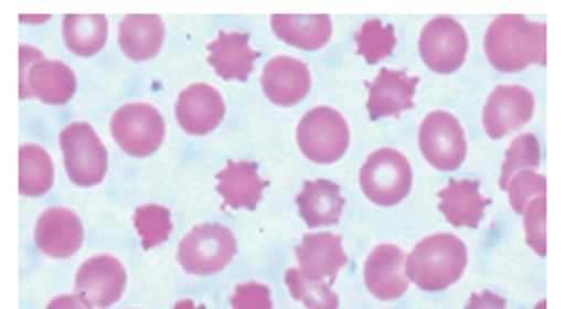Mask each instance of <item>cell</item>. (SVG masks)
Instances as JSON below:
<instances>
[{"instance_id":"11","label":"cell","mask_w":565,"mask_h":309,"mask_svg":"<svg viewBox=\"0 0 565 309\" xmlns=\"http://www.w3.org/2000/svg\"><path fill=\"white\" fill-rule=\"evenodd\" d=\"M536 99L522 85H499L486 102L483 127L494 140L522 129L533 117Z\"/></svg>"},{"instance_id":"2","label":"cell","mask_w":565,"mask_h":309,"mask_svg":"<svg viewBox=\"0 0 565 309\" xmlns=\"http://www.w3.org/2000/svg\"><path fill=\"white\" fill-rule=\"evenodd\" d=\"M467 268V247L458 236L433 234L405 257V275L422 291H443L458 283Z\"/></svg>"},{"instance_id":"16","label":"cell","mask_w":565,"mask_h":309,"mask_svg":"<svg viewBox=\"0 0 565 309\" xmlns=\"http://www.w3.org/2000/svg\"><path fill=\"white\" fill-rule=\"evenodd\" d=\"M262 87L268 102L277 106H296L309 95L311 76L305 62L289 55H277L266 62Z\"/></svg>"},{"instance_id":"14","label":"cell","mask_w":565,"mask_h":309,"mask_svg":"<svg viewBox=\"0 0 565 309\" xmlns=\"http://www.w3.org/2000/svg\"><path fill=\"white\" fill-rule=\"evenodd\" d=\"M177 121L181 129L191 136L211 134L225 117V99L220 92L206 83L188 85L174 106Z\"/></svg>"},{"instance_id":"35","label":"cell","mask_w":565,"mask_h":309,"mask_svg":"<svg viewBox=\"0 0 565 309\" xmlns=\"http://www.w3.org/2000/svg\"><path fill=\"white\" fill-rule=\"evenodd\" d=\"M92 305H87L81 296H57L49 302L46 309H89Z\"/></svg>"},{"instance_id":"15","label":"cell","mask_w":565,"mask_h":309,"mask_svg":"<svg viewBox=\"0 0 565 309\" xmlns=\"http://www.w3.org/2000/svg\"><path fill=\"white\" fill-rule=\"evenodd\" d=\"M364 285L381 300H396L407 291L411 280L405 275V253L398 245L373 247L364 264Z\"/></svg>"},{"instance_id":"18","label":"cell","mask_w":565,"mask_h":309,"mask_svg":"<svg viewBox=\"0 0 565 309\" xmlns=\"http://www.w3.org/2000/svg\"><path fill=\"white\" fill-rule=\"evenodd\" d=\"M419 85L417 76H407L398 70H383L369 87V117H394L403 110L415 108V89Z\"/></svg>"},{"instance_id":"12","label":"cell","mask_w":565,"mask_h":309,"mask_svg":"<svg viewBox=\"0 0 565 309\" xmlns=\"http://www.w3.org/2000/svg\"><path fill=\"white\" fill-rule=\"evenodd\" d=\"M124 287H127V270L110 255L92 257L78 268L76 291L92 307L104 309L115 305Z\"/></svg>"},{"instance_id":"20","label":"cell","mask_w":565,"mask_h":309,"mask_svg":"<svg viewBox=\"0 0 565 309\" xmlns=\"http://www.w3.org/2000/svg\"><path fill=\"white\" fill-rule=\"evenodd\" d=\"M266 185L268 181L259 177L257 163L249 161H230L217 172V193L225 200L227 209L255 211Z\"/></svg>"},{"instance_id":"34","label":"cell","mask_w":565,"mask_h":309,"mask_svg":"<svg viewBox=\"0 0 565 309\" xmlns=\"http://www.w3.org/2000/svg\"><path fill=\"white\" fill-rule=\"evenodd\" d=\"M465 309H509V307H507V300L501 296H497L492 291H483V294H475L472 298H469Z\"/></svg>"},{"instance_id":"8","label":"cell","mask_w":565,"mask_h":309,"mask_svg":"<svg viewBox=\"0 0 565 309\" xmlns=\"http://www.w3.org/2000/svg\"><path fill=\"white\" fill-rule=\"evenodd\" d=\"M110 131L121 151L142 159L163 145L166 119L149 104H127L113 115Z\"/></svg>"},{"instance_id":"13","label":"cell","mask_w":565,"mask_h":309,"mask_svg":"<svg viewBox=\"0 0 565 309\" xmlns=\"http://www.w3.org/2000/svg\"><path fill=\"white\" fill-rule=\"evenodd\" d=\"M85 238L78 215L65 206L46 209L35 225V245L53 259H67L81 251Z\"/></svg>"},{"instance_id":"33","label":"cell","mask_w":565,"mask_h":309,"mask_svg":"<svg viewBox=\"0 0 565 309\" xmlns=\"http://www.w3.org/2000/svg\"><path fill=\"white\" fill-rule=\"evenodd\" d=\"M232 309H273L270 289L259 283L238 285L232 294Z\"/></svg>"},{"instance_id":"17","label":"cell","mask_w":565,"mask_h":309,"mask_svg":"<svg viewBox=\"0 0 565 309\" xmlns=\"http://www.w3.org/2000/svg\"><path fill=\"white\" fill-rule=\"evenodd\" d=\"M300 273L313 283H332L337 273L347 266L349 257L343 253L341 236L337 234H307L296 247Z\"/></svg>"},{"instance_id":"30","label":"cell","mask_w":565,"mask_h":309,"mask_svg":"<svg viewBox=\"0 0 565 309\" xmlns=\"http://www.w3.org/2000/svg\"><path fill=\"white\" fill-rule=\"evenodd\" d=\"M541 166V147H539V138L533 134H524L520 138L513 140V145L507 151L504 166H501V179L499 185L507 191V185L511 181L513 174L522 172V170H533Z\"/></svg>"},{"instance_id":"3","label":"cell","mask_w":565,"mask_h":309,"mask_svg":"<svg viewBox=\"0 0 565 309\" xmlns=\"http://www.w3.org/2000/svg\"><path fill=\"white\" fill-rule=\"evenodd\" d=\"M19 95L38 97L51 106H65L76 95V76L60 60H46L40 49H19Z\"/></svg>"},{"instance_id":"31","label":"cell","mask_w":565,"mask_h":309,"mask_svg":"<svg viewBox=\"0 0 565 309\" xmlns=\"http://www.w3.org/2000/svg\"><path fill=\"white\" fill-rule=\"evenodd\" d=\"M507 191H509V202H511L513 211L524 213L531 198H545L547 181H545L543 174H536L531 170H522V172L511 177Z\"/></svg>"},{"instance_id":"5","label":"cell","mask_w":565,"mask_h":309,"mask_svg":"<svg viewBox=\"0 0 565 309\" xmlns=\"http://www.w3.org/2000/svg\"><path fill=\"white\" fill-rule=\"evenodd\" d=\"M360 185L373 204L394 206L413 189V168L401 151L385 147L373 151L362 166Z\"/></svg>"},{"instance_id":"21","label":"cell","mask_w":565,"mask_h":309,"mask_svg":"<svg viewBox=\"0 0 565 309\" xmlns=\"http://www.w3.org/2000/svg\"><path fill=\"white\" fill-rule=\"evenodd\" d=\"M259 53L249 49V35L220 33L209 44V65L225 81H247Z\"/></svg>"},{"instance_id":"6","label":"cell","mask_w":565,"mask_h":309,"mask_svg":"<svg viewBox=\"0 0 565 309\" xmlns=\"http://www.w3.org/2000/svg\"><path fill=\"white\" fill-rule=\"evenodd\" d=\"M62 159H65L67 177L76 185H97L108 170V151L87 121H72L60 134Z\"/></svg>"},{"instance_id":"4","label":"cell","mask_w":565,"mask_h":309,"mask_svg":"<svg viewBox=\"0 0 565 309\" xmlns=\"http://www.w3.org/2000/svg\"><path fill=\"white\" fill-rule=\"evenodd\" d=\"M298 145L311 163H337L351 145L349 124L334 108H311L298 124Z\"/></svg>"},{"instance_id":"19","label":"cell","mask_w":565,"mask_h":309,"mask_svg":"<svg viewBox=\"0 0 565 309\" xmlns=\"http://www.w3.org/2000/svg\"><path fill=\"white\" fill-rule=\"evenodd\" d=\"M481 183L472 179H451L443 191H439V211H443L449 225L454 227H479L483 213L490 204L488 198L481 195Z\"/></svg>"},{"instance_id":"25","label":"cell","mask_w":565,"mask_h":309,"mask_svg":"<svg viewBox=\"0 0 565 309\" xmlns=\"http://www.w3.org/2000/svg\"><path fill=\"white\" fill-rule=\"evenodd\" d=\"M62 35L72 53L89 57L99 53L108 40V19L102 14H70L62 21Z\"/></svg>"},{"instance_id":"27","label":"cell","mask_w":565,"mask_h":309,"mask_svg":"<svg viewBox=\"0 0 565 309\" xmlns=\"http://www.w3.org/2000/svg\"><path fill=\"white\" fill-rule=\"evenodd\" d=\"M355 44L358 53L369 62V65H379L381 60L390 57L396 49L394 28L383 23L381 19H369L355 33Z\"/></svg>"},{"instance_id":"24","label":"cell","mask_w":565,"mask_h":309,"mask_svg":"<svg viewBox=\"0 0 565 309\" xmlns=\"http://www.w3.org/2000/svg\"><path fill=\"white\" fill-rule=\"evenodd\" d=\"M166 40V25L161 17L134 14L119 23V46L131 60H149L161 51Z\"/></svg>"},{"instance_id":"9","label":"cell","mask_w":565,"mask_h":309,"mask_svg":"<svg viewBox=\"0 0 565 309\" xmlns=\"http://www.w3.org/2000/svg\"><path fill=\"white\" fill-rule=\"evenodd\" d=\"M419 149L424 159L443 172H451L462 166L467 157V138L462 124L447 110L426 115L419 129Z\"/></svg>"},{"instance_id":"7","label":"cell","mask_w":565,"mask_h":309,"mask_svg":"<svg viewBox=\"0 0 565 309\" xmlns=\"http://www.w3.org/2000/svg\"><path fill=\"white\" fill-rule=\"evenodd\" d=\"M236 255V238L223 225H200L188 232L177 251L181 268L191 275H213L223 270Z\"/></svg>"},{"instance_id":"26","label":"cell","mask_w":565,"mask_h":309,"mask_svg":"<svg viewBox=\"0 0 565 309\" xmlns=\"http://www.w3.org/2000/svg\"><path fill=\"white\" fill-rule=\"evenodd\" d=\"M55 179L49 151L40 145H23L19 149V193L25 198H42L51 191Z\"/></svg>"},{"instance_id":"23","label":"cell","mask_w":565,"mask_h":309,"mask_svg":"<svg viewBox=\"0 0 565 309\" xmlns=\"http://www.w3.org/2000/svg\"><path fill=\"white\" fill-rule=\"evenodd\" d=\"M273 33L296 49L317 51L328 44L332 35V21L326 14L296 17V14H275L270 19Z\"/></svg>"},{"instance_id":"32","label":"cell","mask_w":565,"mask_h":309,"mask_svg":"<svg viewBox=\"0 0 565 309\" xmlns=\"http://www.w3.org/2000/svg\"><path fill=\"white\" fill-rule=\"evenodd\" d=\"M545 215H547V200L536 198L531 200L524 209V230L526 243L536 255H547V234H545Z\"/></svg>"},{"instance_id":"10","label":"cell","mask_w":565,"mask_h":309,"mask_svg":"<svg viewBox=\"0 0 565 309\" xmlns=\"http://www.w3.org/2000/svg\"><path fill=\"white\" fill-rule=\"evenodd\" d=\"M469 40L465 28L451 17H437L426 23L419 38V55L437 74H454L467 57Z\"/></svg>"},{"instance_id":"29","label":"cell","mask_w":565,"mask_h":309,"mask_svg":"<svg viewBox=\"0 0 565 309\" xmlns=\"http://www.w3.org/2000/svg\"><path fill=\"white\" fill-rule=\"evenodd\" d=\"M289 294L300 300L307 309H339V298L330 289L328 283H313L300 273V268H289L287 275Z\"/></svg>"},{"instance_id":"28","label":"cell","mask_w":565,"mask_h":309,"mask_svg":"<svg viewBox=\"0 0 565 309\" xmlns=\"http://www.w3.org/2000/svg\"><path fill=\"white\" fill-rule=\"evenodd\" d=\"M134 225L140 234V243L145 251L161 245L172 234V213L166 206L159 204H145L138 206L134 213Z\"/></svg>"},{"instance_id":"22","label":"cell","mask_w":565,"mask_h":309,"mask_svg":"<svg viewBox=\"0 0 565 309\" xmlns=\"http://www.w3.org/2000/svg\"><path fill=\"white\" fill-rule=\"evenodd\" d=\"M296 202H298L300 219L309 227L337 225L343 215V206H347V200H343L339 185L328 179L305 181Z\"/></svg>"},{"instance_id":"1","label":"cell","mask_w":565,"mask_h":309,"mask_svg":"<svg viewBox=\"0 0 565 309\" xmlns=\"http://www.w3.org/2000/svg\"><path fill=\"white\" fill-rule=\"evenodd\" d=\"M486 55L497 72L515 74L547 62V25L520 14H504L490 23Z\"/></svg>"},{"instance_id":"36","label":"cell","mask_w":565,"mask_h":309,"mask_svg":"<svg viewBox=\"0 0 565 309\" xmlns=\"http://www.w3.org/2000/svg\"><path fill=\"white\" fill-rule=\"evenodd\" d=\"M172 309H204V307H198L191 298H183V300H179Z\"/></svg>"}]
</instances>
